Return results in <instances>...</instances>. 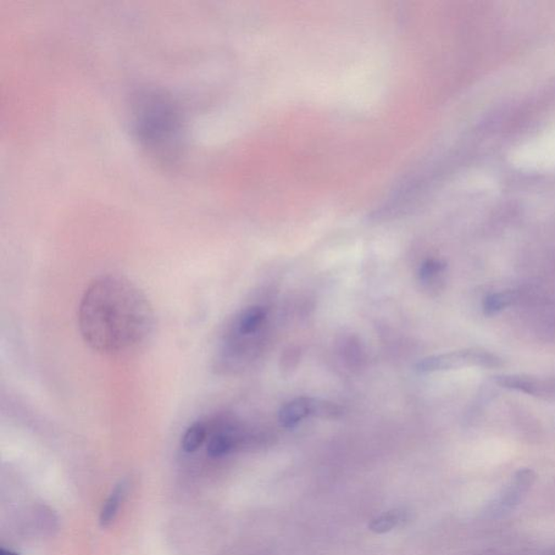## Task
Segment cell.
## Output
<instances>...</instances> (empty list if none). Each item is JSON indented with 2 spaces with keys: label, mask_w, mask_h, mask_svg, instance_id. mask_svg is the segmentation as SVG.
I'll return each instance as SVG.
<instances>
[{
  "label": "cell",
  "mask_w": 555,
  "mask_h": 555,
  "mask_svg": "<svg viewBox=\"0 0 555 555\" xmlns=\"http://www.w3.org/2000/svg\"><path fill=\"white\" fill-rule=\"evenodd\" d=\"M154 313L146 294L125 277L103 275L83 294L79 327L83 340L103 355H124L147 342Z\"/></svg>",
  "instance_id": "obj_1"
},
{
  "label": "cell",
  "mask_w": 555,
  "mask_h": 555,
  "mask_svg": "<svg viewBox=\"0 0 555 555\" xmlns=\"http://www.w3.org/2000/svg\"><path fill=\"white\" fill-rule=\"evenodd\" d=\"M130 113L132 135L149 154L165 161L177 157L184 141V119L170 94L143 88L132 96Z\"/></svg>",
  "instance_id": "obj_2"
},
{
  "label": "cell",
  "mask_w": 555,
  "mask_h": 555,
  "mask_svg": "<svg viewBox=\"0 0 555 555\" xmlns=\"http://www.w3.org/2000/svg\"><path fill=\"white\" fill-rule=\"evenodd\" d=\"M501 358L485 349L469 348L462 351L434 355L420 360L415 370L420 374H433V372L456 370L465 367H482L486 369L501 368Z\"/></svg>",
  "instance_id": "obj_3"
},
{
  "label": "cell",
  "mask_w": 555,
  "mask_h": 555,
  "mask_svg": "<svg viewBox=\"0 0 555 555\" xmlns=\"http://www.w3.org/2000/svg\"><path fill=\"white\" fill-rule=\"evenodd\" d=\"M535 481L536 474L532 470L521 469L516 472L513 479L488 506L486 514L497 519L510 513L523 501Z\"/></svg>",
  "instance_id": "obj_4"
},
{
  "label": "cell",
  "mask_w": 555,
  "mask_h": 555,
  "mask_svg": "<svg viewBox=\"0 0 555 555\" xmlns=\"http://www.w3.org/2000/svg\"><path fill=\"white\" fill-rule=\"evenodd\" d=\"M495 381L499 386L525 393L527 395L546 399L555 396L553 380H542L523 375H497Z\"/></svg>",
  "instance_id": "obj_5"
},
{
  "label": "cell",
  "mask_w": 555,
  "mask_h": 555,
  "mask_svg": "<svg viewBox=\"0 0 555 555\" xmlns=\"http://www.w3.org/2000/svg\"><path fill=\"white\" fill-rule=\"evenodd\" d=\"M308 416H312V398L299 397L293 399L280 409L279 421L286 429H292Z\"/></svg>",
  "instance_id": "obj_6"
},
{
  "label": "cell",
  "mask_w": 555,
  "mask_h": 555,
  "mask_svg": "<svg viewBox=\"0 0 555 555\" xmlns=\"http://www.w3.org/2000/svg\"><path fill=\"white\" fill-rule=\"evenodd\" d=\"M208 422L202 418L188 427L181 438V448L186 453H193L201 448L208 437Z\"/></svg>",
  "instance_id": "obj_7"
},
{
  "label": "cell",
  "mask_w": 555,
  "mask_h": 555,
  "mask_svg": "<svg viewBox=\"0 0 555 555\" xmlns=\"http://www.w3.org/2000/svg\"><path fill=\"white\" fill-rule=\"evenodd\" d=\"M446 264L440 259H427L421 265L419 269V279L422 285L426 287H434L441 281L442 277L445 274Z\"/></svg>",
  "instance_id": "obj_8"
},
{
  "label": "cell",
  "mask_w": 555,
  "mask_h": 555,
  "mask_svg": "<svg viewBox=\"0 0 555 555\" xmlns=\"http://www.w3.org/2000/svg\"><path fill=\"white\" fill-rule=\"evenodd\" d=\"M516 294L512 291L492 293L482 301V310L486 316H493L502 312L515 302Z\"/></svg>",
  "instance_id": "obj_9"
},
{
  "label": "cell",
  "mask_w": 555,
  "mask_h": 555,
  "mask_svg": "<svg viewBox=\"0 0 555 555\" xmlns=\"http://www.w3.org/2000/svg\"><path fill=\"white\" fill-rule=\"evenodd\" d=\"M124 496L125 484H121L115 488L112 495H111L107 502L104 503L102 514H100V524H102V526L107 527L112 523L116 518V515H118L121 502L123 501Z\"/></svg>",
  "instance_id": "obj_10"
},
{
  "label": "cell",
  "mask_w": 555,
  "mask_h": 555,
  "mask_svg": "<svg viewBox=\"0 0 555 555\" xmlns=\"http://www.w3.org/2000/svg\"><path fill=\"white\" fill-rule=\"evenodd\" d=\"M342 414V409L337 404L312 398V416L323 419H336Z\"/></svg>",
  "instance_id": "obj_11"
},
{
  "label": "cell",
  "mask_w": 555,
  "mask_h": 555,
  "mask_svg": "<svg viewBox=\"0 0 555 555\" xmlns=\"http://www.w3.org/2000/svg\"><path fill=\"white\" fill-rule=\"evenodd\" d=\"M403 519L402 513L390 512L372 521L370 529L375 532H385L394 529Z\"/></svg>",
  "instance_id": "obj_12"
},
{
  "label": "cell",
  "mask_w": 555,
  "mask_h": 555,
  "mask_svg": "<svg viewBox=\"0 0 555 555\" xmlns=\"http://www.w3.org/2000/svg\"><path fill=\"white\" fill-rule=\"evenodd\" d=\"M0 555H19L16 554L15 552L10 551V550H5V549H2V550H0Z\"/></svg>",
  "instance_id": "obj_13"
}]
</instances>
